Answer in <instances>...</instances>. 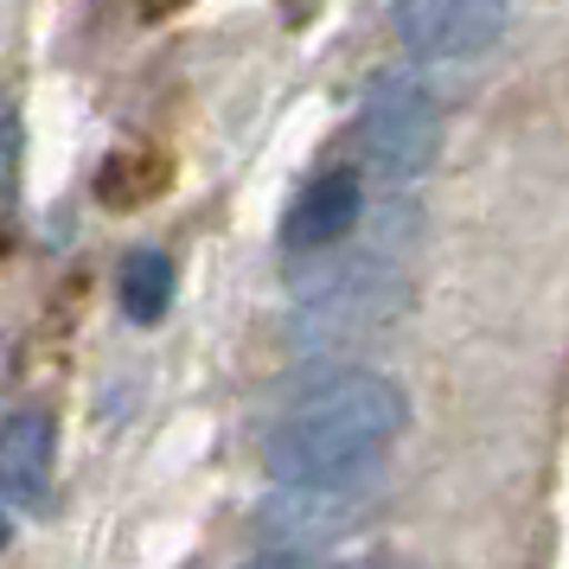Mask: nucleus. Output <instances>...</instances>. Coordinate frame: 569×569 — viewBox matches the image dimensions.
<instances>
[{"mask_svg":"<svg viewBox=\"0 0 569 569\" xmlns=\"http://www.w3.org/2000/svg\"><path fill=\"white\" fill-rule=\"evenodd\" d=\"M410 429V397L378 371H339L301 390L262 441L276 480H352L385 461V448Z\"/></svg>","mask_w":569,"mask_h":569,"instance_id":"obj_1","label":"nucleus"},{"mask_svg":"<svg viewBox=\"0 0 569 569\" xmlns=\"http://www.w3.org/2000/svg\"><path fill=\"white\" fill-rule=\"evenodd\" d=\"M441 154V103L429 97V83L410 71H390L365 90L359 109V160L390 186L422 180Z\"/></svg>","mask_w":569,"mask_h":569,"instance_id":"obj_2","label":"nucleus"},{"mask_svg":"<svg viewBox=\"0 0 569 569\" xmlns=\"http://www.w3.org/2000/svg\"><path fill=\"white\" fill-rule=\"evenodd\" d=\"M512 20V0H397L390 7V32L397 46L422 64H467Z\"/></svg>","mask_w":569,"mask_h":569,"instance_id":"obj_3","label":"nucleus"},{"mask_svg":"<svg viewBox=\"0 0 569 569\" xmlns=\"http://www.w3.org/2000/svg\"><path fill=\"white\" fill-rule=\"evenodd\" d=\"M359 480L365 473H352V480H288L282 499L262 506L269 538L288 543V550H313V543L339 538V531L365 512L359 506Z\"/></svg>","mask_w":569,"mask_h":569,"instance_id":"obj_4","label":"nucleus"},{"mask_svg":"<svg viewBox=\"0 0 569 569\" xmlns=\"http://www.w3.org/2000/svg\"><path fill=\"white\" fill-rule=\"evenodd\" d=\"M365 218V186L359 173H346V167H333V173H320V180L288 206V250H327V243H339V237L352 231Z\"/></svg>","mask_w":569,"mask_h":569,"instance_id":"obj_5","label":"nucleus"},{"mask_svg":"<svg viewBox=\"0 0 569 569\" xmlns=\"http://www.w3.org/2000/svg\"><path fill=\"white\" fill-rule=\"evenodd\" d=\"M52 487V416L20 410L0 422V499L7 506H46Z\"/></svg>","mask_w":569,"mask_h":569,"instance_id":"obj_6","label":"nucleus"},{"mask_svg":"<svg viewBox=\"0 0 569 569\" xmlns=\"http://www.w3.org/2000/svg\"><path fill=\"white\" fill-rule=\"evenodd\" d=\"M116 288H122V313H129V320H160L167 301H173V262L160 257V250H134V257L122 262Z\"/></svg>","mask_w":569,"mask_h":569,"instance_id":"obj_7","label":"nucleus"},{"mask_svg":"<svg viewBox=\"0 0 569 569\" xmlns=\"http://www.w3.org/2000/svg\"><path fill=\"white\" fill-rule=\"evenodd\" d=\"M13 167H20V109L0 97V192L13 186Z\"/></svg>","mask_w":569,"mask_h":569,"instance_id":"obj_8","label":"nucleus"},{"mask_svg":"<svg viewBox=\"0 0 569 569\" xmlns=\"http://www.w3.org/2000/svg\"><path fill=\"white\" fill-rule=\"evenodd\" d=\"M243 569H313V557H308V550H288V543H282V550H269V557H257V563H243Z\"/></svg>","mask_w":569,"mask_h":569,"instance_id":"obj_9","label":"nucleus"},{"mask_svg":"<svg viewBox=\"0 0 569 569\" xmlns=\"http://www.w3.org/2000/svg\"><path fill=\"white\" fill-rule=\"evenodd\" d=\"M0 543H7V518H0Z\"/></svg>","mask_w":569,"mask_h":569,"instance_id":"obj_10","label":"nucleus"}]
</instances>
